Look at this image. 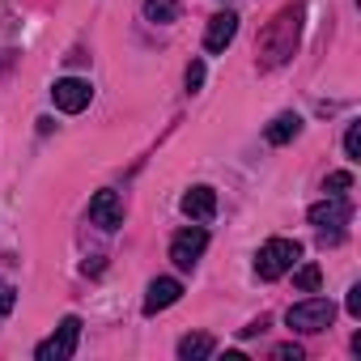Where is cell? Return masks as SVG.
Returning <instances> with one entry per match:
<instances>
[{
  "label": "cell",
  "mask_w": 361,
  "mask_h": 361,
  "mask_svg": "<svg viewBox=\"0 0 361 361\" xmlns=\"http://www.w3.org/2000/svg\"><path fill=\"white\" fill-rule=\"evenodd\" d=\"M302 13H306V9L293 0V5H285V9L259 30V43H255V68H259V73H272V68H281V64L293 60L298 39H302Z\"/></svg>",
  "instance_id": "cell-1"
},
{
  "label": "cell",
  "mask_w": 361,
  "mask_h": 361,
  "mask_svg": "<svg viewBox=\"0 0 361 361\" xmlns=\"http://www.w3.org/2000/svg\"><path fill=\"white\" fill-rule=\"evenodd\" d=\"M298 259H302V243H293V238H268L259 247V255H255V272H259V281H281Z\"/></svg>",
  "instance_id": "cell-2"
},
{
  "label": "cell",
  "mask_w": 361,
  "mask_h": 361,
  "mask_svg": "<svg viewBox=\"0 0 361 361\" xmlns=\"http://www.w3.org/2000/svg\"><path fill=\"white\" fill-rule=\"evenodd\" d=\"M310 226L323 234V243H340L344 238V226H348V204L340 200V196H327V200H319V204H310Z\"/></svg>",
  "instance_id": "cell-3"
},
{
  "label": "cell",
  "mask_w": 361,
  "mask_h": 361,
  "mask_svg": "<svg viewBox=\"0 0 361 361\" xmlns=\"http://www.w3.org/2000/svg\"><path fill=\"white\" fill-rule=\"evenodd\" d=\"M77 340H81V319H77V314H64L60 327L35 348V357H39V361H68V357L77 353Z\"/></svg>",
  "instance_id": "cell-4"
},
{
  "label": "cell",
  "mask_w": 361,
  "mask_h": 361,
  "mask_svg": "<svg viewBox=\"0 0 361 361\" xmlns=\"http://www.w3.org/2000/svg\"><path fill=\"white\" fill-rule=\"evenodd\" d=\"M204 247H209V230H204V226H188V230H178V234L170 238V264H174L178 272H192V268L200 264Z\"/></svg>",
  "instance_id": "cell-5"
},
{
  "label": "cell",
  "mask_w": 361,
  "mask_h": 361,
  "mask_svg": "<svg viewBox=\"0 0 361 361\" xmlns=\"http://www.w3.org/2000/svg\"><path fill=\"white\" fill-rule=\"evenodd\" d=\"M331 319H336V306H331L327 298L293 302V306H289V314H285V323H289L293 331H323V327H331Z\"/></svg>",
  "instance_id": "cell-6"
},
{
  "label": "cell",
  "mask_w": 361,
  "mask_h": 361,
  "mask_svg": "<svg viewBox=\"0 0 361 361\" xmlns=\"http://www.w3.org/2000/svg\"><path fill=\"white\" fill-rule=\"evenodd\" d=\"M51 98H56V106H60L64 115H81V111L90 106V98H94V90H90V81H81V77H60V81L51 85Z\"/></svg>",
  "instance_id": "cell-7"
},
{
  "label": "cell",
  "mask_w": 361,
  "mask_h": 361,
  "mask_svg": "<svg viewBox=\"0 0 361 361\" xmlns=\"http://www.w3.org/2000/svg\"><path fill=\"white\" fill-rule=\"evenodd\" d=\"M90 221L102 226V230H119V226H123V200H119V192H94V200H90Z\"/></svg>",
  "instance_id": "cell-8"
},
{
  "label": "cell",
  "mask_w": 361,
  "mask_h": 361,
  "mask_svg": "<svg viewBox=\"0 0 361 361\" xmlns=\"http://www.w3.org/2000/svg\"><path fill=\"white\" fill-rule=\"evenodd\" d=\"M178 209H183L192 221H213V217H217V192L200 183V188H192L183 200H178Z\"/></svg>",
  "instance_id": "cell-9"
},
{
  "label": "cell",
  "mask_w": 361,
  "mask_h": 361,
  "mask_svg": "<svg viewBox=\"0 0 361 361\" xmlns=\"http://www.w3.org/2000/svg\"><path fill=\"white\" fill-rule=\"evenodd\" d=\"M238 35V13H213L209 18V30H204V47L209 51H226Z\"/></svg>",
  "instance_id": "cell-10"
},
{
  "label": "cell",
  "mask_w": 361,
  "mask_h": 361,
  "mask_svg": "<svg viewBox=\"0 0 361 361\" xmlns=\"http://www.w3.org/2000/svg\"><path fill=\"white\" fill-rule=\"evenodd\" d=\"M178 298H183V285H178L174 276H157V281L149 285V293H145V314H157V310L174 306Z\"/></svg>",
  "instance_id": "cell-11"
},
{
  "label": "cell",
  "mask_w": 361,
  "mask_h": 361,
  "mask_svg": "<svg viewBox=\"0 0 361 361\" xmlns=\"http://www.w3.org/2000/svg\"><path fill=\"white\" fill-rule=\"evenodd\" d=\"M298 132H302V115L285 111V115H276V119L264 128V140H268V145H289Z\"/></svg>",
  "instance_id": "cell-12"
},
{
  "label": "cell",
  "mask_w": 361,
  "mask_h": 361,
  "mask_svg": "<svg viewBox=\"0 0 361 361\" xmlns=\"http://www.w3.org/2000/svg\"><path fill=\"white\" fill-rule=\"evenodd\" d=\"M213 336H204V331H192V336H183L178 340V357L183 361H204V357H213Z\"/></svg>",
  "instance_id": "cell-13"
},
{
  "label": "cell",
  "mask_w": 361,
  "mask_h": 361,
  "mask_svg": "<svg viewBox=\"0 0 361 361\" xmlns=\"http://www.w3.org/2000/svg\"><path fill=\"white\" fill-rule=\"evenodd\" d=\"M145 18L157 22V26L178 22V0H145Z\"/></svg>",
  "instance_id": "cell-14"
},
{
  "label": "cell",
  "mask_w": 361,
  "mask_h": 361,
  "mask_svg": "<svg viewBox=\"0 0 361 361\" xmlns=\"http://www.w3.org/2000/svg\"><path fill=\"white\" fill-rule=\"evenodd\" d=\"M289 272H293V285H298L302 293H319V285H323L319 264H302V268H289Z\"/></svg>",
  "instance_id": "cell-15"
},
{
  "label": "cell",
  "mask_w": 361,
  "mask_h": 361,
  "mask_svg": "<svg viewBox=\"0 0 361 361\" xmlns=\"http://www.w3.org/2000/svg\"><path fill=\"white\" fill-rule=\"evenodd\" d=\"M348 188H353V174H348V170L327 174V183H323V192H327V196H340V192H348Z\"/></svg>",
  "instance_id": "cell-16"
},
{
  "label": "cell",
  "mask_w": 361,
  "mask_h": 361,
  "mask_svg": "<svg viewBox=\"0 0 361 361\" xmlns=\"http://www.w3.org/2000/svg\"><path fill=\"white\" fill-rule=\"evenodd\" d=\"M344 153H348L353 161L361 157V119H353V123H348V132H344Z\"/></svg>",
  "instance_id": "cell-17"
},
{
  "label": "cell",
  "mask_w": 361,
  "mask_h": 361,
  "mask_svg": "<svg viewBox=\"0 0 361 361\" xmlns=\"http://www.w3.org/2000/svg\"><path fill=\"white\" fill-rule=\"evenodd\" d=\"M272 357H276V361H302L306 353H302V344H293V340H289V344H276V348H272Z\"/></svg>",
  "instance_id": "cell-18"
},
{
  "label": "cell",
  "mask_w": 361,
  "mask_h": 361,
  "mask_svg": "<svg viewBox=\"0 0 361 361\" xmlns=\"http://www.w3.org/2000/svg\"><path fill=\"white\" fill-rule=\"evenodd\" d=\"M13 306H18V289L9 281H0V314H9Z\"/></svg>",
  "instance_id": "cell-19"
},
{
  "label": "cell",
  "mask_w": 361,
  "mask_h": 361,
  "mask_svg": "<svg viewBox=\"0 0 361 361\" xmlns=\"http://www.w3.org/2000/svg\"><path fill=\"white\" fill-rule=\"evenodd\" d=\"M200 85H204V60H192V64H188V90L196 94Z\"/></svg>",
  "instance_id": "cell-20"
},
{
  "label": "cell",
  "mask_w": 361,
  "mask_h": 361,
  "mask_svg": "<svg viewBox=\"0 0 361 361\" xmlns=\"http://www.w3.org/2000/svg\"><path fill=\"white\" fill-rule=\"evenodd\" d=\"M344 306H348V314H353V319H361V285H353V289H348V302H344Z\"/></svg>",
  "instance_id": "cell-21"
},
{
  "label": "cell",
  "mask_w": 361,
  "mask_h": 361,
  "mask_svg": "<svg viewBox=\"0 0 361 361\" xmlns=\"http://www.w3.org/2000/svg\"><path fill=\"white\" fill-rule=\"evenodd\" d=\"M264 327H268V319H264V314H259V319H255V323H251V327H243V336H259V331H264Z\"/></svg>",
  "instance_id": "cell-22"
}]
</instances>
